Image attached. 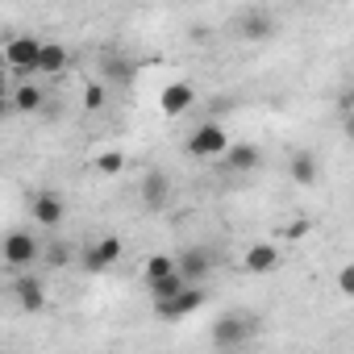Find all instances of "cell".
I'll use <instances>...</instances> for the list:
<instances>
[{
    "instance_id": "cell-1",
    "label": "cell",
    "mask_w": 354,
    "mask_h": 354,
    "mask_svg": "<svg viewBox=\"0 0 354 354\" xmlns=\"http://www.w3.org/2000/svg\"><path fill=\"white\" fill-rule=\"evenodd\" d=\"M0 254H5L9 271H26L46 254V246H42V238H34V230H13L5 238V246H0Z\"/></svg>"
},
{
    "instance_id": "cell-2",
    "label": "cell",
    "mask_w": 354,
    "mask_h": 354,
    "mask_svg": "<svg viewBox=\"0 0 354 354\" xmlns=\"http://www.w3.org/2000/svg\"><path fill=\"white\" fill-rule=\"evenodd\" d=\"M254 333H259V321L250 313H225V317L213 321V346L217 350L246 346V342H254Z\"/></svg>"
},
{
    "instance_id": "cell-3",
    "label": "cell",
    "mask_w": 354,
    "mask_h": 354,
    "mask_svg": "<svg viewBox=\"0 0 354 354\" xmlns=\"http://www.w3.org/2000/svg\"><path fill=\"white\" fill-rule=\"evenodd\" d=\"M42 38H34V34H17V38H9L5 42V63L17 71V75H34L38 71V63H42Z\"/></svg>"
},
{
    "instance_id": "cell-4",
    "label": "cell",
    "mask_w": 354,
    "mask_h": 354,
    "mask_svg": "<svg viewBox=\"0 0 354 354\" xmlns=\"http://www.w3.org/2000/svg\"><path fill=\"white\" fill-rule=\"evenodd\" d=\"M230 146H234V142H230V133H225L217 121H201V125L192 129V138H188V154H192V158H225Z\"/></svg>"
},
{
    "instance_id": "cell-5",
    "label": "cell",
    "mask_w": 354,
    "mask_h": 354,
    "mask_svg": "<svg viewBox=\"0 0 354 354\" xmlns=\"http://www.w3.org/2000/svg\"><path fill=\"white\" fill-rule=\"evenodd\" d=\"M201 304H205V283H188L184 292H175V296H167V300H154V313H158L162 321H180V317L196 313Z\"/></svg>"
},
{
    "instance_id": "cell-6",
    "label": "cell",
    "mask_w": 354,
    "mask_h": 354,
    "mask_svg": "<svg viewBox=\"0 0 354 354\" xmlns=\"http://www.w3.org/2000/svg\"><path fill=\"white\" fill-rule=\"evenodd\" d=\"M234 34L246 38V42H267V38L275 34V13H267V9H246V13L234 17Z\"/></svg>"
},
{
    "instance_id": "cell-7",
    "label": "cell",
    "mask_w": 354,
    "mask_h": 354,
    "mask_svg": "<svg viewBox=\"0 0 354 354\" xmlns=\"http://www.w3.org/2000/svg\"><path fill=\"white\" fill-rule=\"evenodd\" d=\"M100 80H104L109 88H129V84L138 80V67H133V59H129V55L104 50V55H100Z\"/></svg>"
},
{
    "instance_id": "cell-8",
    "label": "cell",
    "mask_w": 354,
    "mask_h": 354,
    "mask_svg": "<svg viewBox=\"0 0 354 354\" xmlns=\"http://www.w3.org/2000/svg\"><path fill=\"white\" fill-rule=\"evenodd\" d=\"M121 238H100V242H92L88 250H84V267L92 271V275H100V271H109V267H117L121 263Z\"/></svg>"
},
{
    "instance_id": "cell-9",
    "label": "cell",
    "mask_w": 354,
    "mask_h": 354,
    "mask_svg": "<svg viewBox=\"0 0 354 354\" xmlns=\"http://www.w3.org/2000/svg\"><path fill=\"white\" fill-rule=\"evenodd\" d=\"M138 196H142V205H146L150 213H162V209L171 205V180H167V171H146Z\"/></svg>"
},
{
    "instance_id": "cell-10",
    "label": "cell",
    "mask_w": 354,
    "mask_h": 354,
    "mask_svg": "<svg viewBox=\"0 0 354 354\" xmlns=\"http://www.w3.org/2000/svg\"><path fill=\"white\" fill-rule=\"evenodd\" d=\"M192 104H196V88H192L188 80L167 84V88H162V96H158V109H162L167 117H184Z\"/></svg>"
},
{
    "instance_id": "cell-11",
    "label": "cell",
    "mask_w": 354,
    "mask_h": 354,
    "mask_svg": "<svg viewBox=\"0 0 354 354\" xmlns=\"http://www.w3.org/2000/svg\"><path fill=\"white\" fill-rule=\"evenodd\" d=\"M9 292H13V300H17L26 313H42V304H46V283H42L38 275H17V279L9 283Z\"/></svg>"
},
{
    "instance_id": "cell-12",
    "label": "cell",
    "mask_w": 354,
    "mask_h": 354,
    "mask_svg": "<svg viewBox=\"0 0 354 354\" xmlns=\"http://www.w3.org/2000/svg\"><path fill=\"white\" fill-rule=\"evenodd\" d=\"M30 213H34V221H38L42 230H59V225L67 221V205H63L55 192H38L34 205H30Z\"/></svg>"
},
{
    "instance_id": "cell-13",
    "label": "cell",
    "mask_w": 354,
    "mask_h": 354,
    "mask_svg": "<svg viewBox=\"0 0 354 354\" xmlns=\"http://www.w3.org/2000/svg\"><path fill=\"white\" fill-rule=\"evenodd\" d=\"M180 271H184L188 283H205V279L213 275V254H209L205 246H192V250L180 254Z\"/></svg>"
},
{
    "instance_id": "cell-14",
    "label": "cell",
    "mask_w": 354,
    "mask_h": 354,
    "mask_svg": "<svg viewBox=\"0 0 354 354\" xmlns=\"http://www.w3.org/2000/svg\"><path fill=\"white\" fill-rule=\"evenodd\" d=\"M42 104H46V92H42L34 80L13 88V100H9V109H13V113H26V117H34V113H42Z\"/></svg>"
},
{
    "instance_id": "cell-15",
    "label": "cell",
    "mask_w": 354,
    "mask_h": 354,
    "mask_svg": "<svg viewBox=\"0 0 354 354\" xmlns=\"http://www.w3.org/2000/svg\"><path fill=\"white\" fill-rule=\"evenodd\" d=\"M288 175H292L300 188H313V184H317V154H313V150H296V154L288 158Z\"/></svg>"
},
{
    "instance_id": "cell-16",
    "label": "cell",
    "mask_w": 354,
    "mask_h": 354,
    "mask_svg": "<svg viewBox=\"0 0 354 354\" xmlns=\"http://www.w3.org/2000/svg\"><path fill=\"white\" fill-rule=\"evenodd\" d=\"M275 267H279V250H275L271 242H254V246L246 250V271L267 275V271H275Z\"/></svg>"
},
{
    "instance_id": "cell-17",
    "label": "cell",
    "mask_w": 354,
    "mask_h": 354,
    "mask_svg": "<svg viewBox=\"0 0 354 354\" xmlns=\"http://www.w3.org/2000/svg\"><path fill=\"white\" fill-rule=\"evenodd\" d=\"M225 167H230V171H254V167H259V146L234 142V146L225 150Z\"/></svg>"
},
{
    "instance_id": "cell-18",
    "label": "cell",
    "mask_w": 354,
    "mask_h": 354,
    "mask_svg": "<svg viewBox=\"0 0 354 354\" xmlns=\"http://www.w3.org/2000/svg\"><path fill=\"white\" fill-rule=\"evenodd\" d=\"M63 71H67V46H63V42H46V46H42L38 75H63Z\"/></svg>"
},
{
    "instance_id": "cell-19",
    "label": "cell",
    "mask_w": 354,
    "mask_h": 354,
    "mask_svg": "<svg viewBox=\"0 0 354 354\" xmlns=\"http://www.w3.org/2000/svg\"><path fill=\"white\" fill-rule=\"evenodd\" d=\"M171 271H180V254H150L146 259V283H154Z\"/></svg>"
},
{
    "instance_id": "cell-20",
    "label": "cell",
    "mask_w": 354,
    "mask_h": 354,
    "mask_svg": "<svg viewBox=\"0 0 354 354\" xmlns=\"http://www.w3.org/2000/svg\"><path fill=\"white\" fill-rule=\"evenodd\" d=\"M184 288H188L184 271H171V275H162V279H154V283H150V296H154V300H167V296L184 292Z\"/></svg>"
},
{
    "instance_id": "cell-21",
    "label": "cell",
    "mask_w": 354,
    "mask_h": 354,
    "mask_svg": "<svg viewBox=\"0 0 354 354\" xmlns=\"http://www.w3.org/2000/svg\"><path fill=\"white\" fill-rule=\"evenodd\" d=\"M104 104H109V84H104V80H92V84L84 88V109L96 113V109H104Z\"/></svg>"
},
{
    "instance_id": "cell-22",
    "label": "cell",
    "mask_w": 354,
    "mask_h": 354,
    "mask_svg": "<svg viewBox=\"0 0 354 354\" xmlns=\"http://www.w3.org/2000/svg\"><path fill=\"white\" fill-rule=\"evenodd\" d=\"M121 167H125V154H121V150H104V154L96 158V171H100V175H121Z\"/></svg>"
},
{
    "instance_id": "cell-23",
    "label": "cell",
    "mask_w": 354,
    "mask_h": 354,
    "mask_svg": "<svg viewBox=\"0 0 354 354\" xmlns=\"http://www.w3.org/2000/svg\"><path fill=\"white\" fill-rule=\"evenodd\" d=\"M67 259H71V246H67V242H50V246H46V263H50V267H63Z\"/></svg>"
},
{
    "instance_id": "cell-24",
    "label": "cell",
    "mask_w": 354,
    "mask_h": 354,
    "mask_svg": "<svg viewBox=\"0 0 354 354\" xmlns=\"http://www.w3.org/2000/svg\"><path fill=\"white\" fill-rule=\"evenodd\" d=\"M337 292H342V296H354V263H346V267L337 271Z\"/></svg>"
}]
</instances>
